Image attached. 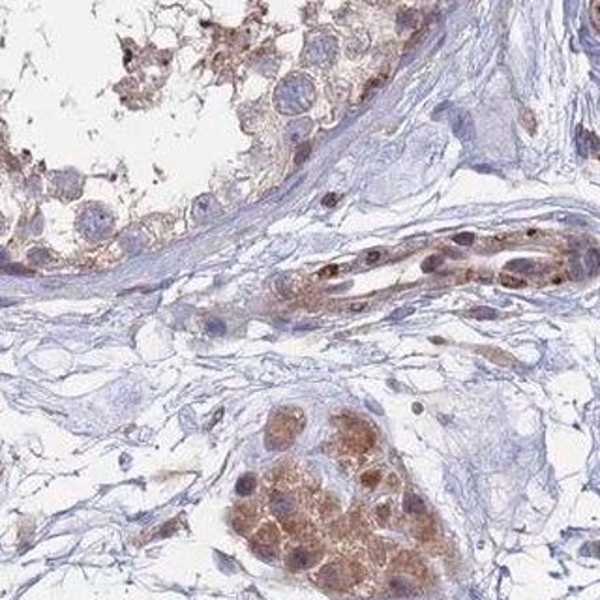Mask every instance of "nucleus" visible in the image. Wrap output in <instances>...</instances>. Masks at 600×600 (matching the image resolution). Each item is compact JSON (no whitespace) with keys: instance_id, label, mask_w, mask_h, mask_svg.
<instances>
[{"instance_id":"obj_17","label":"nucleus","mask_w":600,"mask_h":600,"mask_svg":"<svg viewBox=\"0 0 600 600\" xmlns=\"http://www.w3.org/2000/svg\"><path fill=\"white\" fill-rule=\"evenodd\" d=\"M340 308L343 312H366L370 308V302L368 300H351V302H343Z\"/></svg>"},{"instance_id":"obj_23","label":"nucleus","mask_w":600,"mask_h":600,"mask_svg":"<svg viewBox=\"0 0 600 600\" xmlns=\"http://www.w3.org/2000/svg\"><path fill=\"white\" fill-rule=\"evenodd\" d=\"M383 257H385V250H383V248H377V250H370V252L366 253V263H368V264L379 263V261H381Z\"/></svg>"},{"instance_id":"obj_8","label":"nucleus","mask_w":600,"mask_h":600,"mask_svg":"<svg viewBox=\"0 0 600 600\" xmlns=\"http://www.w3.org/2000/svg\"><path fill=\"white\" fill-rule=\"evenodd\" d=\"M477 353H480L484 359L492 360V362H495V364H499V366H510L512 364V357H508V354L503 353V351L497 347H477Z\"/></svg>"},{"instance_id":"obj_10","label":"nucleus","mask_w":600,"mask_h":600,"mask_svg":"<svg viewBox=\"0 0 600 600\" xmlns=\"http://www.w3.org/2000/svg\"><path fill=\"white\" fill-rule=\"evenodd\" d=\"M257 477L253 473H246L236 480V494L242 497H250V495L257 490Z\"/></svg>"},{"instance_id":"obj_7","label":"nucleus","mask_w":600,"mask_h":600,"mask_svg":"<svg viewBox=\"0 0 600 600\" xmlns=\"http://www.w3.org/2000/svg\"><path fill=\"white\" fill-rule=\"evenodd\" d=\"M413 533H415L416 539L424 540H432L435 537V525H433V520L426 514L415 518V523H413Z\"/></svg>"},{"instance_id":"obj_13","label":"nucleus","mask_w":600,"mask_h":600,"mask_svg":"<svg viewBox=\"0 0 600 600\" xmlns=\"http://www.w3.org/2000/svg\"><path fill=\"white\" fill-rule=\"evenodd\" d=\"M499 283L505 287H510V289H522V287L527 285V281L523 280V278H518V276L508 274V272L499 274Z\"/></svg>"},{"instance_id":"obj_22","label":"nucleus","mask_w":600,"mask_h":600,"mask_svg":"<svg viewBox=\"0 0 600 600\" xmlns=\"http://www.w3.org/2000/svg\"><path fill=\"white\" fill-rule=\"evenodd\" d=\"M452 240H454L458 246H471V244H475V235H473V233H460V235H456Z\"/></svg>"},{"instance_id":"obj_28","label":"nucleus","mask_w":600,"mask_h":600,"mask_svg":"<svg viewBox=\"0 0 600 600\" xmlns=\"http://www.w3.org/2000/svg\"><path fill=\"white\" fill-rule=\"evenodd\" d=\"M2 261H6V252H4V250H0V263H2Z\"/></svg>"},{"instance_id":"obj_20","label":"nucleus","mask_w":600,"mask_h":600,"mask_svg":"<svg viewBox=\"0 0 600 600\" xmlns=\"http://www.w3.org/2000/svg\"><path fill=\"white\" fill-rule=\"evenodd\" d=\"M589 17H591V23H593V28H595L596 32H600V2L598 0L591 2Z\"/></svg>"},{"instance_id":"obj_15","label":"nucleus","mask_w":600,"mask_h":600,"mask_svg":"<svg viewBox=\"0 0 600 600\" xmlns=\"http://www.w3.org/2000/svg\"><path fill=\"white\" fill-rule=\"evenodd\" d=\"M506 270H514V272H537V264L533 261L520 259V261H512V263L506 264Z\"/></svg>"},{"instance_id":"obj_3","label":"nucleus","mask_w":600,"mask_h":600,"mask_svg":"<svg viewBox=\"0 0 600 600\" xmlns=\"http://www.w3.org/2000/svg\"><path fill=\"white\" fill-rule=\"evenodd\" d=\"M323 557V546L319 539H291L283 548V561L291 570H306L319 565Z\"/></svg>"},{"instance_id":"obj_14","label":"nucleus","mask_w":600,"mask_h":600,"mask_svg":"<svg viewBox=\"0 0 600 600\" xmlns=\"http://www.w3.org/2000/svg\"><path fill=\"white\" fill-rule=\"evenodd\" d=\"M210 205H212V199H210L208 195L201 197V199H197L195 207H193V214H195V218L197 219L207 218L208 214H210Z\"/></svg>"},{"instance_id":"obj_19","label":"nucleus","mask_w":600,"mask_h":600,"mask_svg":"<svg viewBox=\"0 0 600 600\" xmlns=\"http://www.w3.org/2000/svg\"><path fill=\"white\" fill-rule=\"evenodd\" d=\"M585 264H587V269L591 270V272H593V274H595L596 270H598V264H600V255H598V252H596L595 248H593V250H589V252H587V255H585Z\"/></svg>"},{"instance_id":"obj_12","label":"nucleus","mask_w":600,"mask_h":600,"mask_svg":"<svg viewBox=\"0 0 600 600\" xmlns=\"http://www.w3.org/2000/svg\"><path fill=\"white\" fill-rule=\"evenodd\" d=\"M385 81H387V73H379V75H375V77H371L370 81H368V84L364 86V96L360 98V101L368 100V98H370V96L373 94V92H375Z\"/></svg>"},{"instance_id":"obj_1","label":"nucleus","mask_w":600,"mask_h":600,"mask_svg":"<svg viewBox=\"0 0 600 600\" xmlns=\"http://www.w3.org/2000/svg\"><path fill=\"white\" fill-rule=\"evenodd\" d=\"M370 567H375L368 559L354 555H338L325 561L314 572V580L319 585L338 593H360L362 589H371L373 572Z\"/></svg>"},{"instance_id":"obj_11","label":"nucleus","mask_w":600,"mask_h":600,"mask_svg":"<svg viewBox=\"0 0 600 600\" xmlns=\"http://www.w3.org/2000/svg\"><path fill=\"white\" fill-rule=\"evenodd\" d=\"M381 478H383L381 469H368V471H364L360 475V484L366 490H375L381 484Z\"/></svg>"},{"instance_id":"obj_6","label":"nucleus","mask_w":600,"mask_h":600,"mask_svg":"<svg viewBox=\"0 0 600 600\" xmlns=\"http://www.w3.org/2000/svg\"><path fill=\"white\" fill-rule=\"evenodd\" d=\"M261 501H244L235 505L233 512H231V525L236 533L240 535H250L252 531L257 529L259 518H261Z\"/></svg>"},{"instance_id":"obj_2","label":"nucleus","mask_w":600,"mask_h":600,"mask_svg":"<svg viewBox=\"0 0 600 600\" xmlns=\"http://www.w3.org/2000/svg\"><path fill=\"white\" fill-rule=\"evenodd\" d=\"M304 428V413L297 407H283L270 416L264 443L270 450L289 449Z\"/></svg>"},{"instance_id":"obj_9","label":"nucleus","mask_w":600,"mask_h":600,"mask_svg":"<svg viewBox=\"0 0 600 600\" xmlns=\"http://www.w3.org/2000/svg\"><path fill=\"white\" fill-rule=\"evenodd\" d=\"M404 510L409 514L411 518H418L424 514V503L416 494L413 492H407L404 497Z\"/></svg>"},{"instance_id":"obj_21","label":"nucleus","mask_w":600,"mask_h":600,"mask_svg":"<svg viewBox=\"0 0 600 600\" xmlns=\"http://www.w3.org/2000/svg\"><path fill=\"white\" fill-rule=\"evenodd\" d=\"M441 263H443V257H441V255H430V257L422 263V270H424V272H433L435 269L441 266Z\"/></svg>"},{"instance_id":"obj_29","label":"nucleus","mask_w":600,"mask_h":600,"mask_svg":"<svg viewBox=\"0 0 600 600\" xmlns=\"http://www.w3.org/2000/svg\"><path fill=\"white\" fill-rule=\"evenodd\" d=\"M2 229H4V219H2V216H0V233H2Z\"/></svg>"},{"instance_id":"obj_16","label":"nucleus","mask_w":600,"mask_h":600,"mask_svg":"<svg viewBox=\"0 0 600 600\" xmlns=\"http://www.w3.org/2000/svg\"><path fill=\"white\" fill-rule=\"evenodd\" d=\"M467 315H469V317H475V319H495L499 314L492 308H475V309H471Z\"/></svg>"},{"instance_id":"obj_26","label":"nucleus","mask_w":600,"mask_h":600,"mask_svg":"<svg viewBox=\"0 0 600 600\" xmlns=\"http://www.w3.org/2000/svg\"><path fill=\"white\" fill-rule=\"evenodd\" d=\"M338 274V266L332 264V266H326L319 272V278H328V276H336Z\"/></svg>"},{"instance_id":"obj_27","label":"nucleus","mask_w":600,"mask_h":600,"mask_svg":"<svg viewBox=\"0 0 600 600\" xmlns=\"http://www.w3.org/2000/svg\"><path fill=\"white\" fill-rule=\"evenodd\" d=\"M336 201H338V195L330 193L328 197H325V199H323V205H325V207H332V205H336Z\"/></svg>"},{"instance_id":"obj_4","label":"nucleus","mask_w":600,"mask_h":600,"mask_svg":"<svg viewBox=\"0 0 600 600\" xmlns=\"http://www.w3.org/2000/svg\"><path fill=\"white\" fill-rule=\"evenodd\" d=\"M77 227L86 238L90 240H100L105 235H109L113 229V216L107 212L105 208L101 207H90L83 208V212L79 214Z\"/></svg>"},{"instance_id":"obj_25","label":"nucleus","mask_w":600,"mask_h":600,"mask_svg":"<svg viewBox=\"0 0 600 600\" xmlns=\"http://www.w3.org/2000/svg\"><path fill=\"white\" fill-rule=\"evenodd\" d=\"M30 261L32 263H43V261H49V255L45 252H32L30 253Z\"/></svg>"},{"instance_id":"obj_18","label":"nucleus","mask_w":600,"mask_h":600,"mask_svg":"<svg viewBox=\"0 0 600 600\" xmlns=\"http://www.w3.org/2000/svg\"><path fill=\"white\" fill-rule=\"evenodd\" d=\"M390 514H392V506L390 503H381V505L375 506V516L381 523H387L390 520Z\"/></svg>"},{"instance_id":"obj_5","label":"nucleus","mask_w":600,"mask_h":600,"mask_svg":"<svg viewBox=\"0 0 600 600\" xmlns=\"http://www.w3.org/2000/svg\"><path fill=\"white\" fill-rule=\"evenodd\" d=\"M250 542L257 555L263 559H274L281 550V533L276 523L264 522L253 531Z\"/></svg>"},{"instance_id":"obj_24","label":"nucleus","mask_w":600,"mask_h":600,"mask_svg":"<svg viewBox=\"0 0 600 600\" xmlns=\"http://www.w3.org/2000/svg\"><path fill=\"white\" fill-rule=\"evenodd\" d=\"M309 148H312V146H309V143H304V145L300 146V148H298L297 158H295V163H297V165H298V163H302L304 160H306V158L309 156V152H312Z\"/></svg>"}]
</instances>
